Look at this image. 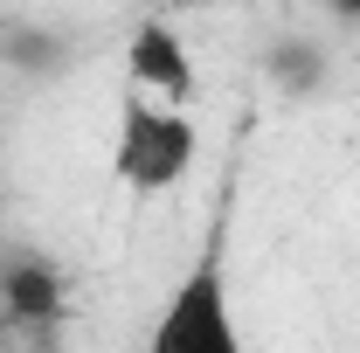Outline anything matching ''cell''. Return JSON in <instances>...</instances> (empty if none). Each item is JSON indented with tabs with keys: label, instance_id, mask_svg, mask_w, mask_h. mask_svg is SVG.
<instances>
[{
	"label": "cell",
	"instance_id": "1",
	"mask_svg": "<svg viewBox=\"0 0 360 353\" xmlns=\"http://www.w3.org/2000/svg\"><path fill=\"white\" fill-rule=\"evenodd\" d=\"M201 153V132L187 118V104H153V97H125L118 111V146H111V174L132 194H167L187 180Z\"/></svg>",
	"mask_w": 360,
	"mask_h": 353
},
{
	"label": "cell",
	"instance_id": "2",
	"mask_svg": "<svg viewBox=\"0 0 360 353\" xmlns=\"http://www.w3.org/2000/svg\"><path fill=\"white\" fill-rule=\"evenodd\" d=\"M236 312H229V264L222 243H201L194 270L167 291V305L153 319V353H236Z\"/></svg>",
	"mask_w": 360,
	"mask_h": 353
},
{
	"label": "cell",
	"instance_id": "3",
	"mask_svg": "<svg viewBox=\"0 0 360 353\" xmlns=\"http://www.w3.org/2000/svg\"><path fill=\"white\" fill-rule=\"evenodd\" d=\"M125 77H132L146 97H160V104H194V90H201L194 49L180 42V28H167V21H139L132 28V42H125Z\"/></svg>",
	"mask_w": 360,
	"mask_h": 353
},
{
	"label": "cell",
	"instance_id": "4",
	"mask_svg": "<svg viewBox=\"0 0 360 353\" xmlns=\"http://www.w3.org/2000/svg\"><path fill=\"white\" fill-rule=\"evenodd\" d=\"M0 305H7L14 326L49 333L63 319V270L49 264V257H14V264L0 270Z\"/></svg>",
	"mask_w": 360,
	"mask_h": 353
},
{
	"label": "cell",
	"instance_id": "5",
	"mask_svg": "<svg viewBox=\"0 0 360 353\" xmlns=\"http://www.w3.org/2000/svg\"><path fill=\"white\" fill-rule=\"evenodd\" d=\"M0 63L14 70V77H56L63 63H70V42L56 35V28H42V21H14L7 35H0Z\"/></svg>",
	"mask_w": 360,
	"mask_h": 353
},
{
	"label": "cell",
	"instance_id": "6",
	"mask_svg": "<svg viewBox=\"0 0 360 353\" xmlns=\"http://www.w3.org/2000/svg\"><path fill=\"white\" fill-rule=\"evenodd\" d=\"M270 77H277V90H291V97H312L319 77H326V56L312 42H277L270 49Z\"/></svg>",
	"mask_w": 360,
	"mask_h": 353
},
{
	"label": "cell",
	"instance_id": "7",
	"mask_svg": "<svg viewBox=\"0 0 360 353\" xmlns=\"http://www.w3.org/2000/svg\"><path fill=\"white\" fill-rule=\"evenodd\" d=\"M340 21H360V0H347V7H340Z\"/></svg>",
	"mask_w": 360,
	"mask_h": 353
},
{
	"label": "cell",
	"instance_id": "8",
	"mask_svg": "<svg viewBox=\"0 0 360 353\" xmlns=\"http://www.w3.org/2000/svg\"><path fill=\"white\" fill-rule=\"evenodd\" d=\"M326 7H333V14H340V7H347V0H326Z\"/></svg>",
	"mask_w": 360,
	"mask_h": 353
}]
</instances>
